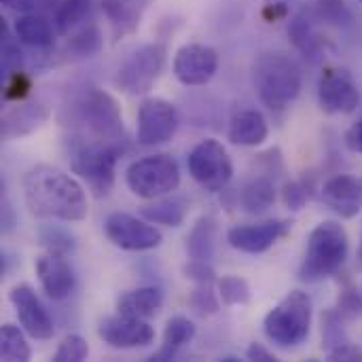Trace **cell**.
Segmentation results:
<instances>
[{
    "label": "cell",
    "mask_w": 362,
    "mask_h": 362,
    "mask_svg": "<svg viewBox=\"0 0 362 362\" xmlns=\"http://www.w3.org/2000/svg\"><path fill=\"white\" fill-rule=\"evenodd\" d=\"M102 32L98 25H83L68 38V51H72L78 57H89L102 49Z\"/></svg>",
    "instance_id": "obj_32"
},
{
    "label": "cell",
    "mask_w": 362,
    "mask_h": 362,
    "mask_svg": "<svg viewBox=\"0 0 362 362\" xmlns=\"http://www.w3.org/2000/svg\"><path fill=\"white\" fill-rule=\"evenodd\" d=\"M189 212V202L180 195L172 197H157L153 204H146L140 208L142 218L151 221L153 225H165V227H178L185 223Z\"/></svg>",
    "instance_id": "obj_25"
},
{
    "label": "cell",
    "mask_w": 362,
    "mask_h": 362,
    "mask_svg": "<svg viewBox=\"0 0 362 362\" xmlns=\"http://www.w3.org/2000/svg\"><path fill=\"white\" fill-rule=\"evenodd\" d=\"M193 337H195V325L189 318H185V316L170 318L165 325V331H163V344L151 356V361H172L178 354V350H182L189 341H193Z\"/></svg>",
    "instance_id": "obj_26"
},
{
    "label": "cell",
    "mask_w": 362,
    "mask_h": 362,
    "mask_svg": "<svg viewBox=\"0 0 362 362\" xmlns=\"http://www.w3.org/2000/svg\"><path fill=\"white\" fill-rule=\"evenodd\" d=\"M329 361H348V362H361L362 361V350L358 346H354L352 341L335 348L329 352Z\"/></svg>",
    "instance_id": "obj_44"
},
{
    "label": "cell",
    "mask_w": 362,
    "mask_h": 362,
    "mask_svg": "<svg viewBox=\"0 0 362 362\" xmlns=\"http://www.w3.org/2000/svg\"><path fill=\"white\" fill-rule=\"evenodd\" d=\"M276 204V187L269 178H257L240 193V206L248 214H263Z\"/></svg>",
    "instance_id": "obj_28"
},
{
    "label": "cell",
    "mask_w": 362,
    "mask_h": 362,
    "mask_svg": "<svg viewBox=\"0 0 362 362\" xmlns=\"http://www.w3.org/2000/svg\"><path fill=\"white\" fill-rule=\"evenodd\" d=\"M218 299L221 297L214 293V284H197L195 291L189 297V305L199 316H212L221 308Z\"/></svg>",
    "instance_id": "obj_35"
},
{
    "label": "cell",
    "mask_w": 362,
    "mask_h": 362,
    "mask_svg": "<svg viewBox=\"0 0 362 362\" xmlns=\"http://www.w3.org/2000/svg\"><path fill=\"white\" fill-rule=\"evenodd\" d=\"M25 331H19L15 325H4L0 329V358L4 362H25L30 361L32 352L23 337Z\"/></svg>",
    "instance_id": "obj_29"
},
{
    "label": "cell",
    "mask_w": 362,
    "mask_h": 362,
    "mask_svg": "<svg viewBox=\"0 0 362 362\" xmlns=\"http://www.w3.org/2000/svg\"><path fill=\"white\" fill-rule=\"evenodd\" d=\"M346 146L352 153H361L362 155V119H358L348 132H346Z\"/></svg>",
    "instance_id": "obj_45"
},
{
    "label": "cell",
    "mask_w": 362,
    "mask_h": 362,
    "mask_svg": "<svg viewBox=\"0 0 362 362\" xmlns=\"http://www.w3.org/2000/svg\"><path fill=\"white\" fill-rule=\"evenodd\" d=\"M23 70V53L19 49V40L15 38V34H8V28L2 23V74L4 78L21 72Z\"/></svg>",
    "instance_id": "obj_34"
},
{
    "label": "cell",
    "mask_w": 362,
    "mask_h": 362,
    "mask_svg": "<svg viewBox=\"0 0 362 362\" xmlns=\"http://www.w3.org/2000/svg\"><path fill=\"white\" fill-rule=\"evenodd\" d=\"M350 252V240L346 229L335 221H325L316 225L308 238V248L303 263L299 267V278L303 282H322L335 276Z\"/></svg>",
    "instance_id": "obj_4"
},
{
    "label": "cell",
    "mask_w": 362,
    "mask_h": 362,
    "mask_svg": "<svg viewBox=\"0 0 362 362\" xmlns=\"http://www.w3.org/2000/svg\"><path fill=\"white\" fill-rule=\"evenodd\" d=\"M361 2H362V0H361Z\"/></svg>",
    "instance_id": "obj_49"
},
{
    "label": "cell",
    "mask_w": 362,
    "mask_h": 362,
    "mask_svg": "<svg viewBox=\"0 0 362 362\" xmlns=\"http://www.w3.org/2000/svg\"><path fill=\"white\" fill-rule=\"evenodd\" d=\"M129 191L142 199H157L178 189L180 168L174 157L159 153L134 161L125 172Z\"/></svg>",
    "instance_id": "obj_7"
},
{
    "label": "cell",
    "mask_w": 362,
    "mask_h": 362,
    "mask_svg": "<svg viewBox=\"0 0 362 362\" xmlns=\"http://www.w3.org/2000/svg\"><path fill=\"white\" fill-rule=\"evenodd\" d=\"M93 13V0H57L51 15L59 34H68Z\"/></svg>",
    "instance_id": "obj_27"
},
{
    "label": "cell",
    "mask_w": 362,
    "mask_h": 362,
    "mask_svg": "<svg viewBox=\"0 0 362 362\" xmlns=\"http://www.w3.org/2000/svg\"><path fill=\"white\" fill-rule=\"evenodd\" d=\"M337 312L346 320H354L362 316V295L354 284H346V288L339 295Z\"/></svg>",
    "instance_id": "obj_39"
},
{
    "label": "cell",
    "mask_w": 362,
    "mask_h": 362,
    "mask_svg": "<svg viewBox=\"0 0 362 362\" xmlns=\"http://www.w3.org/2000/svg\"><path fill=\"white\" fill-rule=\"evenodd\" d=\"M72 117L83 127L81 134L102 140H125L119 102L104 89L87 87L76 98L72 106Z\"/></svg>",
    "instance_id": "obj_6"
},
{
    "label": "cell",
    "mask_w": 362,
    "mask_h": 362,
    "mask_svg": "<svg viewBox=\"0 0 362 362\" xmlns=\"http://www.w3.org/2000/svg\"><path fill=\"white\" fill-rule=\"evenodd\" d=\"M36 276L42 291L53 301H62L70 297V293L76 286V276L70 263L66 261V257L55 252H47L36 259Z\"/></svg>",
    "instance_id": "obj_17"
},
{
    "label": "cell",
    "mask_w": 362,
    "mask_h": 362,
    "mask_svg": "<svg viewBox=\"0 0 362 362\" xmlns=\"http://www.w3.org/2000/svg\"><path fill=\"white\" fill-rule=\"evenodd\" d=\"M151 4L153 0H102L100 2L117 38L134 34L140 28L142 15Z\"/></svg>",
    "instance_id": "obj_20"
},
{
    "label": "cell",
    "mask_w": 362,
    "mask_h": 362,
    "mask_svg": "<svg viewBox=\"0 0 362 362\" xmlns=\"http://www.w3.org/2000/svg\"><path fill=\"white\" fill-rule=\"evenodd\" d=\"M318 102L329 115H350L361 104V91L350 70L327 66L318 78Z\"/></svg>",
    "instance_id": "obj_11"
},
{
    "label": "cell",
    "mask_w": 362,
    "mask_h": 362,
    "mask_svg": "<svg viewBox=\"0 0 362 362\" xmlns=\"http://www.w3.org/2000/svg\"><path fill=\"white\" fill-rule=\"evenodd\" d=\"M218 297L225 305H246L250 301V286L240 276H223L218 280Z\"/></svg>",
    "instance_id": "obj_33"
},
{
    "label": "cell",
    "mask_w": 362,
    "mask_h": 362,
    "mask_svg": "<svg viewBox=\"0 0 362 362\" xmlns=\"http://www.w3.org/2000/svg\"><path fill=\"white\" fill-rule=\"evenodd\" d=\"M286 15H288V8H286L282 2H278V4H267L265 11H263V17H265L267 21H276V19H282V17H286Z\"/></svg>",
    "instance_id": "obj_47"
},
{
    "label": "cell",
    "mask_w": 362,
    "mask_h": 362,
    "mask_svg": "<svg viewBox=\"0 0 362 362\" xmlns=\"http://www.w3.org/2000/svg\"><path fill=\"white\" fill-rule=\"evenodd\" d=\"M218 240V221L212 214L202 216L187 235V255L191 261H206L210 263L216 252Z\"/></svg>",
    "instance_id": "obj_23"
},
{
    "label": "cell",
    "mask_w": 362,
    "mask_h": 362,
    "mask_svg": "<svg viewBox=\"0 0 362 362\" xmlns=\"http://www.w3.org/2000/svg\"><path fill=\"white\" fill-rule=\"evenodd\" d=\"M165 64V47L159 42L136 49L119 68L117 85L129 95H144L157 83Z\"/></svg>",
    "instance_id": "obj_9"
},
{
    "label": "cell",
    "mask_w": 362,
    "mask_h": 362,
    "mask_svg": "<svg viewBox=\"0 0 362 362\" xmlns=\"http://www.w3.org/2000/svg\"><path fill=\"white\" fill-rule=\"evenodd\" d=\"M163 305V293L157 286H140L136 291H127L119 297L117 310L119 314L136 316V318H153Z\"/></svg>",
    "instance_id": "obj_24"
},
{
    "label": "cell",
    "mask_w": 362,
    "mask_h": 362,
    "mask_svg": "<svg viewBox=\"0 0 362 362\" xmlns=\"http://www.w3.org/2000/svg\"><path fill=\"white\" fill-rule=\"evenodd\" d=\"M316 6H318V17L329 21V23L346 25L352 21V13L344 0H318Z\"/></svg>",
    "instance_id": "obj_38"
},
{
    "label": "cell",
    "mask_w": 362,
    "mask_h": 362,
    "mask_svg": "<svg viewBox=\"0 0 362 362\" xmlns=\"http://www.w3.org/2000/svg\"><path fill=\"white\" fill-rule=\"evenodd\" d=\"M38 242L47 252H55V255H62V257L72 255L74 248H76L74 235L68 229L57 227V225H42L38 229Z\"/></svg>",
    "instance_id": "obj_31"
},
{
    "label": "cell",
    "mask_w": 362,
    "mask_h": 362,
    "mask_svg": "<svg viewBox=\"0 0 362 362\" xmlns=\"http://www.w3.org/2000/svg\"><path fill=\"white\" fill-rule=\"evenodd\" d=\"M312 197V185H308L305 180H293L284 185L282 191V199L291 210H301Z\"/></svg>",
    "instance_id": "obj_40"
},
{
    "label": "cell",
    "mask_w": 362,
    "mask_h": 362,
    "mask_svg": "<svg viewBox=\"0 0 362 362\" xmlns=\"http://www.w3.org/2000/svg\"><path fill=\"white\" fill-rule=\"evenodd\" d=\"M358 257H361V259H362V244H361V252H358Z\"/></svg>",
    "instance_id": "obj_48"
},
{
    "label": "cell",
    "mask_w": 362,
    "mask_h": 362,
    "mask_svg": "<svg viewBox=\"0 0 362 362\" xmlns=\"http://www.w3.org/2000/svg\"><path fill=\"white\" fill-rule=\"evenodd\" d=\"M98 335L104 344L117 350L144 348L155 341V329L144 320L127 314L104 318L98 327Z\"/></svg>",
    "instance_id": "obj_14"
},
{
    "label": "cell",
    "mask_w": 362,
    "mask_h": 362,
    "mask_svg": "<svg viewBox=\"0 0 362 362\" xmlns=\"http://www.w3.org/2000/svg\"><path fill=\"white\" fill-rule=\"evenodd\" d=\"M57 0H2V4L17 13H42L53 11Z\"/></svg>",
    "instance_id": "obj_43"
},
{
    "label": "cell",
    "mask_w": 362,
    "mask_h": 362,
    "mask_svg": "<svg viewBox=\"0 0 362 362\" xmlns=\"http://www.w3.org/2000/svg\"><path fill=\"white\" fill-rule=\"evenodd\" d=\"M8 299L15 308V314H17V320L21 325V329L25 331V335H30L32 339H38V341H47L53 337L55 329H53V320L49 316V312L45 310L42 301L38 299L36 291L21 282V284H15L8 293Z\"/></svg>",
    "instance_id": "obj_13"
},
{
    "label": "cell",
    "mask_w": 362,
    "mask_h": 362,
    "mask_svg": "<svg viewBox=\"0 0 362 362\" xmlns=\"http://www.w3.org/2000/svg\"><path fill=\"white\" fill-rule=\"evenodd\" d=\"M267 121L259 110H242L231 119L227 138L238 146H259L267 140Z\"/></svg>",
    "instance_id": "obj_22"
},
{
    "label": "cell",
    "mask_w": 362,
    "mask_h": 362,
    "mask_svg": "<svg viewBox=\"0 0 362 362\" xmlns=\"http://www.w3.org/2000/svg\"><path fill=\"white\" fill-rule=\"evenodd\" d=\"M312 329V299L303 291H291L263 320L265 337L280 348L301 346Z\"/></svg>",
    "instance_id": "obj_5"
},
{
    "label": "cell",
    "mask_w": 362,
    "mask_h": 362,
    "mask_svg": "<svg viewBox=\"0 0 362 362\" xmlns=\"http://www.w3.org/2000/svg\"><path fill=\"white\" fill-rule=\"evenodd\" d=\"M89 356V346L81 335H68L62 339L53 361L55 362H81Z\"/></svg>",
    "instance_id": "obj_37"
},
{
    "label": "cell",
    "mask_w": 362,
    "mask_h": 362,
    "mask_svg": "<svg viewBox=\"0 0 362 362\" xmlns=\"http://www.w3.org/2000/svg\"><path fill=\"white\" fill-rule=\"evenodd\" d=\"M125 148V140H102L87 134H74L68 138L72 172L78 174L98 197L110 193L117 161Z\"/></svg>",
    "instance_id": "obj_2"
},
{
    "label": "cell",
    "mask_w": 362,
    "mask_h": 362,
    "mask_svg": "<svg viewBox=\"0 0 362 362\" xmlns=\"http://www.w3.org/2000/svg\"><path fill=\"white\" fill-rule=\"evenodd\" d=\"M32 89V81L25 76V72H15L4 78V100L6 102H21Z\"/></svg>",
    "instance_id": "obj_41"
},
{
    "label": "cell",
    "mask_w": 362,
    "mask_h": 362,
    "mask_svg": "<svg viewBox=\"0 0 362 362\" xmlns=\"http://www.w3.org/2000/svg\"><path fill=\"white\" fill-rule=\"evenodd\" d=\"M325 204L341 218H354L362 210V180L350 174H335L322 185Z\"/></svg>",
    "instance_id": "obj_18"
},
{
    "label": "cell",
    "mask_w": 362,
    "mask_h": 362,
    "mask_svg": "<svg viewBox=\"0 0 362 362\" xmlns=\"http://www.w3.org/2000/svg\"><path fill=\"white\" fill-rule=\"evenodd\" d=\"M185 276L189 280H193L195 284H214L216 282V274L212 269L210 263L206 261H191L185 265Z\"/></svg>",
    "instance_id": "obj_42"
},
{
    "label": "cell",
    "mask_w": 362,
    "mask_h": 362,
    "mask_svg": "<svg viewBox=\"0 0 362 362\" xmlns=\"http://www.w3.org/2000/svg\"><path fill=\"white\" fill-rule=\"evenodd\" d=\"M51 117L49 108L42 102L36 100H21L15 106L6 108L2 112L0 119V136L4 140H15V138H23L32 132H36L42 123H47V119Z\"/></svg>",
    "instance_id": "obj_19"
},
{
    "label": "cell",
    "mask_w": 362,
    "mask_h": 362,
    "mask_svg": "<svg viewBox=\"0 0 362 362\" xmlns=\"http://www.w3.org/2000/svg\"><path fill=\"white\" fill-rule=\"evenodd\" d=\"M106 238L121 250L129 252H144L153 250L161 244L159 229L153 227L151 221H142L127 212H112L104 223Z\"/></svg>",
    "instance_id": "obj_12"
},
{
    "label": "cell",
    "mask_w": 362,
    "mask_h": 362,
    "mask_svg": "<svg viewBox=\"0 0 362 362\" xmlns=\"http://www.w3.org/2000/svg\"><path fill=\"white\" fill-rule=\"evenodd\" d=\"M218 70V53L199 42L185 45L174 55V76L182 85L199 87L210 83V78Z\"/></svg>",
    "instance_id": "obj_15"
},
{
    "label": "cell",
    "mask_w": 362,
    "mask_h": 362,
    "mask_svg": "<svg viewBox=\"0 0 362 362\" xmlns=\"http://www.w3.org/2000/svg\"><path fill=\"white\" fill-rule=\"evenodd\" d=\"M322 339L329 352L350 341L344 331V318L339 316V312H327L322 316Z\"/></svg>",
    "instance_id": "obj_36"
},
{
    "label": "cell",
    "mask_w": 362,
    "mask_h": 362,
    "mask_svg": "<svg viewBox=\"0 0 362 362\" xmlns=\"http://www.w3.org/2000/svg\"><path fill=\"white\" fill-rule=\"evenodd\" d=\"M288 34H291L295 47H297L305 57H316V55L320 53V45H322V42H320V38L316 36V32H314V28H312V23H310V19H308L305 13H301V15H297V17L293 19L291 28H288Z\"/></svg>",
    "instance_id": "obj_30"
},
{
    "label": "cell",
    "mask_w": 362,
    "mask_h": 362,
    "mask_svg": "<svg viewBox=\"0 0 362 362\" xmlns=\"http://www.w3.org/2000/svg\"><path fill=\"white\" fill-rule=\"evenodd\" d=\"M187 163H189V174L193 176V180L210 193L223 191L233 178L231 157L227 148L214 138L202 140L189 153Z\"/></svg>",
    "instance_id": "obj_8"
},
{
    "label": "cell",
    "mask_w": 362,
    "mask_h": 362,
    "mask_svg": "<svg viewBox=\"0 0 362 362\" xmlns=\"http://www.w3.org/2000/svg\"><path fill=\"white\" fill-rule=\"evenodd\" d=\"M252 83L267 108L284 110L301 93L303 74L288 53L265 51L252 64Z\"/></svg>",
    "instance_id": "obj_3"
},
{
    "label": "cell",
    "mask_w": 362,
    "mask_h": 362,
    "mask_svg": "<svg viewBox=\"0 0 362 362\" xmlns=\"http://www.w3.org/2000/svg\"><path fill=\"white\" fill-rule=\"evenodd\" d=\"M178 129L176 106L163 98H146L138 108L136 138L142 146H159L174 138Z\"/></svg>",
    "instance_id": "obj_10"
},
{
    "label": "cell",
    "mask_w": 362,
    "mask_h": 362,
    "mask_svg": "<svg viewBox=\"0 0 362 362\" xmlns=\"http://www.w3.org/2000/svg\"><path fill=\"white\" fill-rule=\"evenodd\" d=\"M23 197L30 214L36 218L76 223L87 216V195L70 174L40 163L28 170L23 178Z\"/></svg>",
    "instance_id": "obj_1"
},
{
    "label": "cell",
    "mask_w": 362,
    "mask_h": 362,
    "mask_svg": "<svg viewBox=\"0 0 362 362\" xmlns=\"http://www.w3.org/2000/svg\"><path fill=\"white\" fill-rule=\"evenodd\" d=\"M55 25L42 13H21L13 23V34L21 45L47 49L55 40Z\"/></svg>",
    "instance_id": "obj_21"
},
{
    "label": "cell",
    "mask_w": 362,
    "mask_h": 362,
    "mask_svg": "<svg viewBox=\"0 0 362 362\" xmlns=\"http://www.w3.org/2000/svg\"><path fill=\"white\" fill-rule=\"evenodd\" d=\"M291 231L288 221H263L255 225H238L227 231V242L231 248L246 255L267 252L278 240H282Z\"/></svg>",
    "instance_id": "obj_16"
},
{
    "label": "cell",
    "mask_w": 362,
    "mask_h": 362,
    "mask_svg": "<svg viewBox=\"0 0 362 362\" xmlns=\"http://www.w3.org/2000/svg\"><path fill=\"white\" fill-rule=\"evenodd\" d=\"M246 358L248 361H255V362H276V354L274 352H269L263 344H250V348H248V352H246Z\"/></svg>",
    "instance_id": "obj_46"
}]
</instances>
